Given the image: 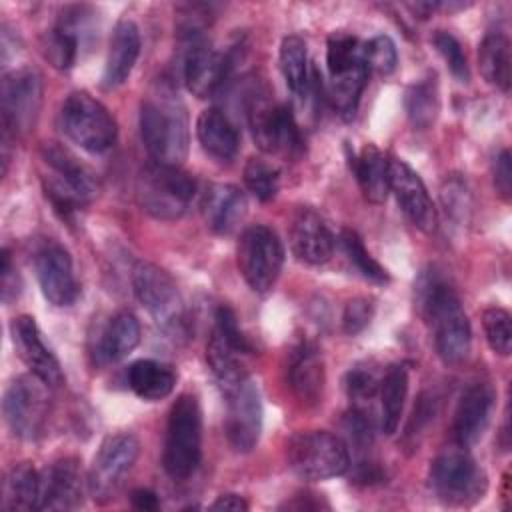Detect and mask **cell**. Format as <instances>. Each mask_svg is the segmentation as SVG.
Instances as JSON below:
<instances>
[{
    "label": "cell",
    "mask_w": 512,
    "mask_h": 512,
    "mask_svg": "<svg viewBox=\"0 0 512 512\" xmlns=\"http://www.w3.org/2000/svg\"><path fill=\"white\" fill-rule=\"evenodd\" d=\"M494 408V390L486 382H476L464 390L454 410L452 436L462 448L474 446L486 432Z\"/></svg>",
    "instance_id": "7402d4cb"
},
{
    "label": "cell",
    "mask_w": 512,
    "mask_h": 512,
    "mask_svg": "<svg viewBox=\"0 0 512 512\" xmlns=\"http://www.w3.org/2000/svg\"><path fill=\"white\" fill-rule=\"evenodd\" d=\"M390 192L406 218L424 234H432L438 224L436 208L422 178L400 158H390Z\"/></svg>",
    "instance_id": "d6986e66"
},
{
    "label": "cell",
    "mask_w": 512,
    "mask_h": 512,
    "mask_svg": "<svg viewBox=\"0 0 512 512\" xmlns=\"http://www.w3.org/2000/svg\"><path fill=\"white\" fill-rule=\"evenodd\" d=\"M374 316V302L366 296H358L348 300L344 314H342V330L348 336H356L358 332H362L370 320Z\"/></svg>",
    "instance_id": "bcb514c9"
},
{
    "label": "cell",
    "mask_w": 512,
    "mask_h": 512,
    "mask_svg": "<svg viewBox=\"0 0 512 512\" xmlns=\"http://www.w3.org/2000/svg\"><path fill=\"white\" fill-rule=\"evenodd\" d=\"M78 46H80V36L62 24H56L42 38V52L46 60L58 70H68L74 66L78 56Z\"/></svg>",
    "instance_id": "f35d334b"
},
{
    "label": "cell",
    "mask_w": 512,
    "mask_h": 512,
    "mask_svg": "<svg viewBox=\"0 0 512 512\" xmlns=\"http://www.w3.org/2000/svg\"><path fill=\"white\" fill-rule=\"evenodd\" d=\"M0 274H2V300L8 304L14 298H18V294H20V278H18L16 270L12 268V258L6 248L2 250Z\"/></svg>",
    "instance_id": "c3c4849f"
},
{
    "label": "cell",
    "mask_w": 512,
    "mask_h": 512,
    "mask_svg": "<svg viewBox=\"0 0 512 512\" xmlns=\"http://www.w3.org/2000/svg\"><path fill=\"white\" fill-rule=\"evenodd\" d=\"M132 290L160 328L178 330L182 326L184 302L166 270L148 260H138L132 268Z\"/></svg>",
    "instance_id": "5bb4252c"
},
{
    "label": "cell",
    "mask_w": 512,
    "mask_h": 512,
    "mask_svg": "<svg viewBox=\"0 0 512 512\" xmlns=\"http://www.w3.org/2000/svg\"><path fill=\"white\" fill-rule=\"evenodd\" d=\"M232 68V58L216 50L196 26H186V52L182 60V78L196 98L214 96Z\"/></svg>",
    "instance_id": "2e32d148"
},
{
    "label": "cell",
    "mask_w": 512,
    "mask_h": 512,
    "mask_svg": "<svg viewBox=\"0 0 512 512\" xmlns=\"http://www.w3.org/2000/svg\"><path fill=\"white\" fill-rule=\"evenodd\" d=\"M430 486L438 500L448 506H470L482 500L488 478L466 448L440 452L430 466Z\"/></svg>",
    "instance_id": "ba28073f"
},
{
    "label": "cell",
    "mask_w": 512,
    "mask_h": 512,
    "mask_svg": "<svg viewBox=\"0 0 512 512\" xmlns=\"http://www.w3.org/2000/svg\"><path fill=\"white\" fill-rule=\"evenodd\" d=\"M142 142L158 164L180 166L186 160L190 130L186 106L168 86H158L140 106Z\"/></svg>",
    "instance_id": "7a4b0ae2"
},
{
    "label": "cell",
    "mask_w": 512,
    "mask_h": 512,
    "mask_svg": "<svg viewBox=\"0 0 512 512\" xmlns=\"http://www.w3.org/2000/svg\"><path fill=\"white\" fill-rule=\"evenodd\" d=\"M404 108L414 128L418 130L430 128L440 112V96H438L436 80L428 76L408 86L404 94Z\"/></svg>",
    "instance_id": "836d02e7"
},
{
    "label": "cell",
    "mask_w": 512,
    "mask_h": 512,
    "mask_svg": "<svg viewBox=\"0 0 512 512\" xmlns=\"http://www.w3.org/2000/svg\"><path fill=\"white\" fill-rule=\"evenodd\" d=\"M236 258L246 284L262 294L274 286L282 272L284 246L272 228L252 224L240 236Z\"/></svg>",
    "instance_id": "30bf717a"
},
{
    "label": "cell",
    "mask_w": 512,
    "mask_h": 512,
    "mask_svg": "<svg viewBox=\"0 0 512 512\" xmlns=\"http://www.w3.org/2000/svg\"><path fill=\"white\" fill-rule=\"evenodd\" d=\"M482 326L486 334V342L498 356H508L512 350V322L510 312L492 306L482 312Z\"/></svg>",
    "instance_id": "60d3db41"
},
{
    "label": "cell",
    "mask_w": 512,
    "mask_h": 512,
    "mask_svg": "<svg viewBox=\"0 0 512 512\" xmlns=\"http://www.w3.org/2000/svg\"><path fill=\"white\" fill-rule=\"evenodd\" d=\"M60 128L74 144L92 154L112 148L118 134L116 120L110 110L82 90L68 94L62 102Z\"/></svg>",
    "instance_id": "52a82bcc"
},
{
    "label": "cell",
    "mask_w": 512,
    "mask_h": 512,
    "mask_svg": "<svg viewBox=\"0 0 512 512\" xmlns=\"http://www.w3.org/2000/svg\"><path fill=\"white\" fill-rule=\"evenodd\" d=\"M368 66L360 64L348 72H342L338 76H330L328 82V98L342 116H352L356 112V106L360 102V94L368 82Z\"/></svg>",
    "instance_id": "d590c367"
},
{
    "label": "cell",
    "mask_w": 512,
    "mask_h": 512,
    "mask_svg": "<svg viewBox=\"0 0 512 512\" xmlns=\"http://www.w3.org/2000/svg\"><path fill=\"white\" fill-rule=\"evenodd\" d=\"M196 184L180 166L146 164L136 182V200L140 208L156 220H178L194 200Z\"/></svg>",
    "instance_id": "5b68a950"
},
{
    "label": "cell",
    "mask_w": 512,
    "mask_h": 512,
    "mask_svg": "<svg viewBox=\"0 0 512 512\" xmlns=\"http://www.w3.org/2000/svg\"><path fill=\"white\" fill-rule=\"evenodd\" d=\"M440 198L444 204V212L452 222L456 224L468 222L472 202H470V192L466 188V182L460 176H450L444 180L440 188Z\"/></svg>",
    "instance_id": "b9f144b4"
},
{
    "label": "cell",
    "mask_w": 512,
    "mask_h": 512,
    "mask_svg": "<svg viewBox=\"0 0 512 512\" xmlns=\"http://www.w3.org/2000/svg\"><path fill=\"white\" fill-rule=\"evenodd\" d=\"M40 484L42 476L32 464L22 462L8 470L2 486L4 510H34L40 506Z\"/></svg>",
    "instance_id": "4dcf8cb0"
},
{
    "label": "cell",
    "mask_w": 512,
    "mask_h": 512,
    "mask_svg": "<svg viewBox=\"0 0 512 512\" xmlns=\"http://www.w3.org/2000/svg\"><path fill=\"white\" fill-rule=\"evenodd\" d=\"M510 40L502 32H490L478 46V64L484 80L502 92L510 90Z\"/></svg>",
    "instance_id": "d6a6232c"
},
{
    "label": "cell",
    "mask_w": 512,
    "mask_h": 512,
    "mask_svg": "<svg viewBox=\"0 0 512 512\" xmlns=\"http://www.w3.org/2000/svg\"><path fill=\"white\" fill-rule=\"evenodd\" d=\"M196 136L206 154L228 162L238 152V132L230 118L218 108H206L196 120Z\"/></svg>",
    "instance_id": "83f0119b"
},
{
    "label": "cell",
    "mask_w": 512,
    "mask_h": 512,
    "mask_svg": "<svg viewBox=\"0 0 512 512\" xmlns=\"http://www.w3.org/2000/svg\"><path fill=\"white\" fill-rule=\"evenodd\" d=\"M250 352L252 346L238 328L236 314L228 306H220L214 314V330L206 344V360L224 392L248 378L242 356Z\"/></svg>",
    "instance_id": "8fae6325"
},
{
    "label": "cell",
    "mask_w": 512,
    "mask_h": 512,
    "mask_svg": "<svg viewBox=\"0 0 512 512\" xmlns=\"http://www.w3.org/2000/svg\"><path fill=\"white\" fill-rule=\"evenodd\" d=\"M364 62L368 70H374L382 76L392 74L398 64V52L392 38L386 34H378L364 42Z\"/></svg>",
    "instance_id": "7bdbcfd3"
},
{
    "label": "cell",
    "mask_w": 512,
    "mask_h": 512,
    "mask_svg": "<svg viewBox=\"0 0 512 512\" xmlns=\"http://www.w3.org/2000/svg\"><path fill=\"white\" fill-rule=\"evenodd\" d=\"M280 70L286 86L292 94L302 96L310 82L308 70V48L304 38L290 34L280 44Z\"/></svg>",
    "instance_id": "e575fe53"
},
{
    "label": "cell",
    "mask_w": 512,
    "mask_h": 512,
    "mask_svg": "<svg viewBox=\"0 0 512 512\" xmlns=\"http://www.w3.org/2000/svg\"><path fill=\"white\" fill-rule=\"evenodd\" d=\"M290 248L294 256L306 264L318 266L330 260L334 252V236L324 218L308 208L300 206L290 220Z\"/></svg>",
    "instance_id": "44dd1931"
},
{
    "label": "cell",
    "mask_w": 512,
    "mask_h": 512,
    "mask_svg": "<svg viewBox=\"0 0 512 512\" xmlns=\"http://www.w3.org/2000/svg\"><path fill=\"white\" fill-rule=\"evenodd\" d=\"M140 454V442L130 432H116L102 440L88 470V492L96 502L114 498L124 476L132 470Z\"/></svg>",
    "instance_id": "9a60e30c"
},
{
    "label": "cell",
    "mask_w": 512,
    "mask_h": 512,
    "mask_svg": "<svg viewBox=\"0 0 512 512\" xmlns=\"http://www.w3.org/2000/svg\"><path fill=\"white\" fill-rule=\"evenodd\" d=\"M352 170L362 196L370 204H384L390 192V160L374 144H366L352 160Z\"/></svg>",
    "instance_id": "f1b7e54d"
},
{
    "label": "cell",
    "mask_w": 512,
    "mask_h": 512,
    "mask_svg": "<svg viewBox=\"0 0 512 512\" xmlns=\"http://www.w3.org/2000/svg\"><path fill=\"white\" fill-rule=\"evenodd\" d=\"M40 108H42V80L36 70L20 68L4 74L2 88H0L4 164L8 162L10 140L34 128Z\"/></svg>",
    "instance_id": "9c48e42d"
},
{
    "label": "cell",
    "mask_w": 512,
    "mask_h": 512,
    "mask_svg": "<svg viewBox=\"0 0 512 512\" xmlns=\"http://www.w3.org/2000/svg\"><path fill=\"white\" fill-rule=\"evenodd\" d=\"M12 344L22 362L30 368L34 376L44 380L50 388H58L64 384V372L54 356V352L42 340L40 328L32 316H18L10 324Z\"/></svg>",
    "instance_id": "ffe728a7"
},
{
    "label": "cell",
    "mask_w": 512,
    "mask_h": 512,
    "mask_svg": "<svg viewBox=\"0 0 512 512\" xmlns=\"http://www.w3.org/2000/svg\"><path fill=\"white\" fill-rule=\"evenodd\" d=\"M138 56H140V30L130 18H122L116 22L110 36L106 64L102 72V86L110 90L124 84L132 74Z\"/></svg>",
    "instance_id": "cb8c5ba5"
},
{
    "label": "cell",
    "mask_w": 512,
    "mask_h": 512,
    "mask_svg": "<svg viewBox=\"0 0 512 512\" xmlns=\"http://www.w3.org/2000/svg\"><path fill=\"white\" fill-rule=\"evenodd\" d=\"M212 510H230V512H246L248 510V502L240 496V494H222L218 496L212 504Z\"/></svg>",
    "instance_id": "681fc988"
},
{
    "label": "cell",
    "mask_w": 512,
    "mask_h": 512,
    "mask_svg": "<svg viewBox=\"0 0 512 512\" xmlns=\"http://www.w3.org/2000/svg\"><path fill=\"white\" fill-rule=\"evenodd\" d=\"M346 390L354 402H368L380 390V378L370 368L354 366L346 374Z\"/></svg>",
    "instance_id": "f6af8a7d"
},
{
    "label": "cell",
    "mask_w": 512,
    "mask_h": 512,
    "mask_svg": "<svg viewBox=\"0 0 512 512\" xmlns=\"http://www.w3.org/2000/svg\"><path fill=\"white\" fill-rule=\"evenodd\" d=\"M244 182L256 200L268 202L278 192L280 172L262 158H250L244 166Z\"/></svg>",
    "instance_id": "ab89813d"
},
{
    "label": "cell",
    "mask_w": 512,
    "mask_h": 512,
    "mask_svg": "<svg viewBox=\"0 0 512 512\" xmlns=\"http://www.w3.org/2000/svg\"><path fill=\"white\" fill-rule=\"evenodd\" d=\"M40 476L38 510H74L82 504V470L76 458H60Z\"/></svg>",
    "instance_id": "603a6c76"
},
{
    "label": "cell",
    "mask_w": 512,
    "mask_h": 512,
    "mask_svg": "<svg viewBox=\"0 0 512 512\" xmlns=\"http://www.w3.org/2000/svg\"><path fill=\"white\" fill-rule=\"evenodd\" d=\"M364 62V42L346 32H334L326 44V66L330 76L348 72Z\"/></svg>",
    "instance_id": "8d00e7d4"
},
{
    "label": "cell",
    "mask_w": 512,
    "mask_h": 512,
    "mask_svg": "<svg viewBox=\"0 0 512 512\" xmlns=\"http://www.w3.org/2000/svg\"><path fill=\"white\" fill-rule=\"evenodd\" d=\"M228 398V414L224 422L226 440L236 452H250L262 432V400L256 384L244 378L240 384L224 392Z\"/></svg>",
    "instance_id": "e0dca14e"
},
{
    "label": "cell",
    "mask_w": 512,
    "mask_h": 512,
    "mask_svg": "<svg viewBox=\"0 0 512 512\" xmlns=\"http://www.w3.org/2000/svg\"><path fill=\"white\" fill-rule=\"evenodd\" d=\"M202 458V410L194 394H180L170 408L162 464L170 478H190Z\"/></svg>",
    "instance_id": "3957f363"
},
{
    "label": "cell",
    "mask_w": 512,
    "mask_h": 512,
    "mask_svg": "<svg viewBox=\"0 0 512 512\" xmlns=\"http://www.w3.org/2000/svg\"><path fill=\"white\" fill-rule=\"evenodd\" d=\"M288 468L304 480H328L350 468L346 442L326 430L298 432L286 442Z\"/></svg>",
    "instance_id": "8992f818"
},
{
    "label": "cell",
    "mask_w": 512,
    "mask_h": 512,
    "mask_svg": "<svg viewBox=\"0 0 512 512\" xmlns=\"http://www.w3.org/2000/svg\"><path fill=\"white\" fill-rule=\"evenodd\" d=\"M416 298L420 314L432 326L440 360L448 366L462 364L470 352L472 330L454 288L438 274L426 272L416 284Z\"/></svg>",
    "instance_id": "6da1fadb"
},
{
    "label": "cell",
    "mask_w": 512,
    "mask_h": 512,
    "mask_svg": "<svg viewBox=\"0 0 512 512\" xmlns=\"http://www.w3.org/2000/svg\"><path fill=\"white\" fill-rule=\"evenodd\" d=\"M130 390L142 400H162L172 394L176 374L170 366L156 360H136L126 370Z\"/></svg>",
    "instance_id": "f546056e"
},
{
    "label": "cell",
    "mask_w": 512,
    "mask_h": 512,
    "mask_svg": "<svg viewBox=\"0 0 512 512\" xmlns=\"http://www.w3.org/2000/svg\"><path fill=\"white\" fill-rule=\"evenodd\" d=\"M338 242H340V248L346 254L348 262L356 268V272L362 278H366L374 284H386L390 280L388 272L370 256V252L362 244V238L354 230L344 228L338 236Z\"/></svg>",
    "instance_id": "74e56055"
},
{
    "label": "cell",
    "mask_w": 512,
    "mask_h": 512,
    "mask_svg": "<svg viewBox=\"0 0 512 512\" xmlns=\"http://www.w3.org/2000/svg\"><path fill=\"white\" fill-rule=\"evenodd\" d=\"M130 500H132V506L138 508V510H144V512H150V510H158L160 508V500L158 496L152 492V490H146V488H138L130 494Z\"/></svg>",
    "instance_id": "f907efd6"
},
{
    "label": "cell",
    "mask_w": 512,
    "mask_h": 512,
    "mask_svg": "<svg viewBox=\"0 0 512 512\" xmlns=\"http://www.w3.org/2000/svg\"><path fill=\"white\" fill-rule=\"evenodd\" d=\"M248 210L244 192L234 184H212L202 200L206 226L216 234L234 232Z\"/></svg>",
    "instance_id": "d4e9b609"
},
{
    "label": "cell",
    "mask_w": 512,
    "mask_h": 512,
    "mask_svg": "<svg viewBox=\"0 0 512 512\" xmlns=\"http://www.w3.org/2000/svg\"><path fill=\"white\" fill-rule=\"evenodd\" d=\"M42 160L52 172L44 184L46 198L62 218H70L98 194L96 174L70 150L56 142H46L42 146Z\"/></svg>",
    "instance_id": "277c9868"
},
{
    "label": "cell",
    "mask_w": 512,
    "mask_h": 512,
    "mask_svg": "<svg viewBox=\"0 0 512 512\" xmlns=\"http://www.w3.org/2000/svg\"><path fill=\"white\" fill-rule=\"evenodd\" d=\"M432 44L438 50V54L444 58V62H446L448 70L452 72V76L458 82L466 84L470 80V68H468V60H466V56L462 52L460 42L450 32L436 30L432 34Z\"/></svg>",
    "instance_id": "ee69618b"
},
{
    "label": "cell",
    "mask_w": 512,
    "mask_h": 512,
    "mask_svg": "<svg viewBox=\"0 0 512 512\" xmlns=\"http://www.w3.org/2000/svg\"><path fill=\"white\" fill-rule=\"evenodd\" d=\"M140 342V322L138 318L128 312H116L104 330L100 332L94 356L100 364H110L126 358Z\"/></svg>",
    "instance_id": "4316f807"
},
{
    "label": "cell",
    "mask_w": 512,
    "mask_h": 512,
    "mask_svg": "<svg viewBox=\"0 0 512 512\" xmlns=\"http://www.w3.org/2000/svg\"><path fill=\"white\" fill-rule=\"evenodd\" d=\"M380 426L384 434H394L400 418H402V410H404V402H406V394H408V370L402 364H394L386 370V374L380 378Z\"/></svg>",
    "instance_id": "1f68e13d"
},
{
    "label": "cell",
    "mask_w": 512,
    "mask_h": 512,
    "mask_svg": "<svg viewBox=\"0 0 512 512\" xmlns=\"http://www.w3.org/2000/svg\"><path fill=\"white\" fill-rule=\"evenodd\" d=\"M492 176H494V186L498 194L508 200L510 190H512V168H510V152L500 150L492 162Z\"/></svg>",
    "instance_id": "7dc6e473"
},
{
    "label": "cell",
    "mask_w": 512,
    "mask_h": 512,
    "mask_svg": "<svg viewBox=\"0 0 512 512\" xmlns=\"http://www.w3.org/2000/svg\"><path fill=\"white\" fill-rule=\"evenodd\" d=\"M288 384L300 402L314 404L324 388L322 354L312 342H300L288 360Z\"/></svg>",
    "instance_id": "484cf974"
},
{
    "label": "cell",
    "mask_w": 512,
    "mask_h": 512,
    "mask_svg": "<svg viewBox=\"0 0 512 512\" xmlns=\"http://www.w3.org/2000/svg\"><path fill=\"white\" fill-rule=\"evenodd\" d=\"M48 390L50 386L32 372L10 382L4 392L2 412L6 426L16 438L34 440L42 434L50 412Z\"/></svg>",
    "instance_id": "7c38bea8"
},
{
    "label": "cell",
    "mask_w": 512,
    "mask_h": 512,
    "mask_svg": "<svg viewBox=\"0 0 512 512\" xmlns=\"http://www.w3.org/2000/svg\"><path fill=\"white\" fill-rule=\"evenodd\" d=\"M246 116L252 138L262 152L284 156L302 152V136L288 106L270 102L264 94H252Z\"/></svg>",
    "instance_id": "4fadbf2b"
},
{
    "label": "cell",
    "mask_w": 512,
    "mask_h": 512,
    "mask_svg": "<svg viewBox=\"0 0 512 512\" xmlns=\"http://www.w3.org/2000/svg\"><path fill=\"white\" fill-rule=\"evenodd\" d=\"M34 270L44 298L54 306H70L80 294L72 258L58 242H44L34 254Z\"/></svg>",
    "instance_id": "ac0fdd59"
}]
</instances>
